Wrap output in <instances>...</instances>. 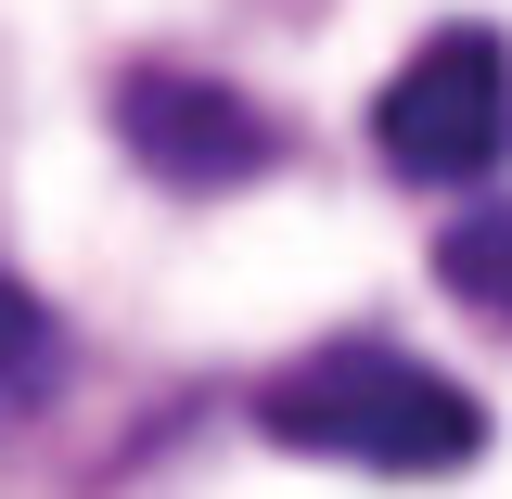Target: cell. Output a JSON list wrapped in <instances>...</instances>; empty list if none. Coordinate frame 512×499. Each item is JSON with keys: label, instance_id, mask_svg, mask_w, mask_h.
Wrapping results in <instances>:
<instances>
[{"label": "cell", "instance_id": "6da1fadb", "mask_svg": "<svg viewBox=\"0 0 512 499\" xmlns=\"http://www.w3.org/2000/svg\"><path fill=\"white\" fill-rule=\"evenodd\" d=\"M256 436L295 461H346V474H461L487 461V397H461L436 359L384 333H346L256 384Z\"/></svg>", "mask_w": 512, "mask_h": 499}, {"label": "cell", "instance_id": "7a4b0ae2", "mask_svg": "<svg viewBox=\"0 0 512 499\" xmlns=\"http://www.w3.org/2000/svg\"><path fill=\"white\" fill-rule=\"evenodd\" d=\"M372 141H384V167L423 180V192L487 180L512 154V52H500V26H436L423 52L384 77Z\"/></svg>", "mask_w": 512, "mask_h": 499}, {"label": "cell", "instance_id": "3957f363", "mask_svg": "<svg viewBox=\"0 0 512 499\" xmlns=\"http://www.w3.org/2000/svg\"><path fill=\"white\" fill-rule=\"evenodd\" d=\"M116 141L167 192H244V180L282 167V128L256 116L231 77H192V64H141V77H116Z\"/></svg>", "mask_w": 512, "mask_h": 499}, {"label": "cell", "instance_id": "277c9868", "mask_svg": "<svg viewBox=\"0 0 512 499\" xmlns=\"http://www.w3.org/2000/svg\"><path fill=\"white\" fill-rule=\"evenodd\" d=\"M436 282H448L474 320H500V333H512V205L448 218V231H436Z\"/></svg>", "mask_w": 512, "mask_h": 499}, {"label": "cell", "instance_id": "5b68a950", "mask_svg": "<svg viewBox=\"0 0 512 499\" xmlns=\"http://www.w3.org/2000/svg\"><path fill=\"white\" fill-rule=\"evenodd\" d=\"M52 372H64V333H52V308L26 295V282H0V436L52 397Z\"/></svg>", "mask_w": 512, "mask_h": 499}]
</instances>
